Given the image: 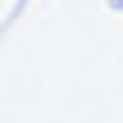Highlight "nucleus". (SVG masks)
<instances>
[{"instance_id": "f257e3e1", "label": "nucleus", "mask_w": 123, "mask_h": 123, "mask_svg": "<svg viewBox=\"0 0 123 123\" xmlns=\"http://www.w3.org/2000/svg\"><path fill=\"white\" fill-rule=\"evenodd\" d=\"M114 5H119V9H123V0H114Z\"/></svg>"}]
</instances>
